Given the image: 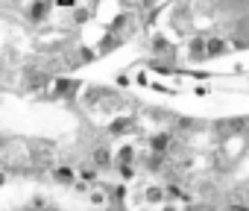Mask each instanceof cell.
<instances>
[{"mask_svg": "<svg viewBox=\"0 0 249 211\" xmlns=\"http://www.w3.org/2000/svg\"><path fill=\"white\" fill-rule=\"evenodd\" d=\"M132 129H135V121H132V118H120V121H114V123L108 126L111 135H123V132H132Z\"/></svg>", "mask_w": 249, "mask_h": 211, "instance_id": "9c48e42d", "label": "cell"}, {"mask_svg": "<svg viewBox=\"0 0 249 211\" xmlns=\"http://www.w3.org/2000/svg\"><path fill=\"white\" fill-rule=\"evenodd\" d=\"M144 202H150V205H161V202H167V188H161V185H147V191H144Z\"/></svg>", "mask_w": 249, "mask_h": 211, "instance_id": "5b68a950", "label": "cell"}, {"mask_svg": "<svg viewBox=\"0 0 249 211\" xmlns=\"http://www.w3.org/2000/svg\"><path fill=\"white\" fill-rule=\"evenodd\" d=\"M161 211H179V208H176L173 202H164V205H161Z\"/></svg>", "mask_w": 249, "mask_h": 211, "instance_id": "9a60e30c", "label": "cell"}, {"mask_svg": "<svg viewBox=\"0 0 249 211\" xmlns=\"http://www.w3.org/2000/svg\"><path fill=\"white\" fill-rule=\"evenodd\" d=\"M194 94H196V97H205V94H208V88H205V85H196V88H194Z\"/></svg>", "mask_w": 249, "mask_h": 211, "instance_id": "4fadbf2b", "label": "cell"}, {"mask_svg": "<svg viewBox=\"0 0 249 211\" xmlns=\"http://www.w3.org/2000/svg\"><path fill=\"white\" fill-rule=\"evenodd\" d=\"M170 150H173V132H156V135H150V153L167 156Z\"/></svg>", "mask_w": 249, "mask_h": 211, "instance_id": "3957f363", "label": "cell"}, {"mask_svg": "<svg viewBox=\"0 0 249 211\" xmlns=\"http://www.w3.org/2000/svg\"><path fill=\"white\" fill-rule=\"evenodd\" d=\"M226 211H249V202H243V199L234 202V199H231V202L226 205Z\"/></svg>", "mask_w": 249, "mask_h": 211, "instance_id": "7c38bea8", "label": "cell"}, {"mask_svg": "<svg viewBox=\"0 0 249 211\" xmlns=\"http://www.w3.org/2000/svg\"><path fill=\"white\" fill-rule=\"evenodd\" d=\"M6 185V173H0V188H3Z\"/></svg>", "mask_w": 249, "mask_h": 211, "instance_id": "2e32d148", "label": "cell"}, {"mask_svg": "<svg viewBox=\"0 0 249 211\" xmlns=\"http://www.w3.org/2000/svg\"><path fill=\"white\" fill-rule=\"evenodd\" d=\"M188 59H191V62H205V59H208V38L194 35V38L188 41Z\"/></svg>", "mask_w": 249, "mask_h": 211, "instance_id": "7a4b0ae2", "label": "cell"}, {"mask_svg": "<svg viewBox=\"0 0 249 211\" xmlns=\"http://www.w3.org/2000/svg\"><path fill=\"white\" fill-rule=\"evenodd\" d=\"M108 196H111L114 202H123V199H126V185H114V188H108Z\"/></svg>", "mask_w": 249, "mask_h": 211, "instance_id": "30bf717a", "label": "cell"}, {"mask_svg": "<svg viewBox=\"0 0 249 211\" xmlns=\"http://www.w3.org/2000/svg\"><path fill=\"white\" fill-rule=\"evenodd\" d=\"M56 3H59V6H68V9H71V6H76V0H56Z\"/></svg>", "mask_w": 249, "mask_h": 211, "instance_id": "5bb4252c", "label": "cell"}, {"mask_svg": "<svg viewBox=\"0 0 249 211\" xmlns=\"http://www.w3.org/2000/svg\"><path fill=\"white\" fill-rule=\"evenodd\" d=\"M246 135H249V132H246Z\"/></svg>", "mask_w": 249, "mask_h": 211, "instance_id": "e0dca14e", "label": "cell"}, {"mask_svg": "<svg viewBox=\"0 0 249 211\" xmlns=\"http://www.w3.org/2000/svg\"><path fill=\"white\" fill-rule=\"evenodd\" d=\"M79 88H82V82H79V79H59V82H56V94H59V97H68V100H71V97H76V91H79Z\"/></svg>", "mask_w": 249, "mask_h": 211, "instance_id": "8992f818", "label": "cell"}, {"mask_svg": "<svg viewBox=\"0 0 249 211\" xmlns=\"http://www.w3.org/2000/svg\"><path fill=\"white\" fill-rule=\"evenodd\" d=\"M117 173H120L123 179H132V176H135V164H117Z\"/></svg>", "mask_w": 249, "mask_h": 211, "instance_id": "8fae6325", "label": "cell"}, {"mask_svg": "<svg viewBox=\"0 0 249 211\" xmlns=\"http://www.w3.org/2000/svg\"><path fill=\"white\" fill-rule=\"evenodd\" d=\"M229 50H234L231 41H226V38H208V59H220Z\"/></svg>", "mask_w": 249, "mask_h": 211, "instance_id": "277c9868", "label": "cell"}, {"mask_svg": "<svg viewBox=\"0 0 249 211\" xmlns=\"http://www.w3.org/2000/svg\"><path fill=\"white\" fill-rule=\"evenodd\" d=\"M91 164H94L97 170H111V167H114V153H111V147H108V144L94 147V153H91Z\"/></svg>", "mask_w": 249, "mask_h": 211, "instance_id": "6da1fadb", "label": "cell"}, {"mask_svg": "<svg viewBox=\"0 0 249 211\" xmlns=\"http://www.w3.org/2000/svg\"><path fill=\"white\" fill-rule=\"evenodd\" d=\"M53 179L56 182H62V185H76V170L71 167V164H62V167H53Z\"/></svg>", "mask_w": 249, "mask_h": 211, "instance_id": "52a82bcc", "label": "cell"}, {"mask_svg": "<svg viewBox=\"0 0 249 211\" xmlns=\"http://www.w3.org/2000/svg\"><path fill=\"white\" fill-rule=\"evenodd\" d=\"M47 12H50V0H36V3L30 6V18L33 21H44Z\"/></svg>", "mask_w": 249, "mask_h": 211, "instance_id": "ba28073f", "label": "cell"}]
</instances>
